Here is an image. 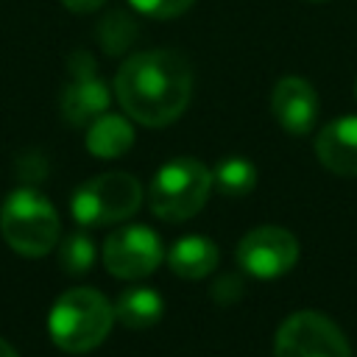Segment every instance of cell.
Wrapping results in <instances>:
<instances>
[{"label": "cell", "instance_id": "cell-1", "mask_svg": "<svg viewBox=\"0 0 357 357\" xmlns=\"http://www.w3.org/2000/svg\"><path fill=\"white\" fill-rule=\"evenodd\" d=\"M123 112L151 128L170 126L184 114L192 95V70L178 50H142L128 56L114 75Z\"/></svg>", "mask_w": 357, "mask_h": 357}, {"label": "cell", "instance_id": "cell-2", "mask_svg": "<svg viewBox=\"0 0 357 357\" xmlns=\"http://www.w3.org/2000/svg\"><path fill=\"white\" fill-rule=\"evenodd\" d=\"M114 307L92 287H73L56 298L47 315L50 340L70 354H84L100 346L112 329Z\"/></svg>", "mask_w": 357, "mask_h": 357}, {"label": "cell", "instance_id": "cell-3", "mask_svg": "<svg viewBox=\"0 0 357 357\" xmlns=\"http://www.w3.org/2000/svg\"><path fill=\"white\" fill-rule=\"evenodd\" d=\"M59 212L42 192L20 187L6 195L0 206V234L11 251L22 257H45L59 245Z\"/></svg>", "mask_w": 357, "mask_h": 357}, {"label": "cell", "instance_id": "cell-4", "mask_svg": "<svg viewBox=\"0 0 357 357\" xmlns=\"http://www.w3.org/2000/svg\"><path fill=\"white\" fill-rule=\"evenodd\" d=\"M212 192V170L198 159L178 156L162 165L148 190V206L167 223L198 215Z\"/></svg>", "mask_w": 357, "mask_h": 357}, {"label": "cell", "instance_id": "cell-5", "mask_svg": "<svg viewBox=\"0 0 357 357\" xmlns=\"http://www.w3.org/2000/svg\"><path fill=\"white\" fill-rule=\"evenodd\" d=\"M142 204V187L131 173H100L73 195V218L81 226H109L131 218Z\"/></svg>", "mask_w": 357, "mask_h": 357}, {"label": "cell", "instance_id": "cell-6", "mask_svg": "<svg viewBox=\"0 0 357 357\" xmlns=\"http://www.w3.org/2000/svg\"><path fill=\"white\" fill-rule=\"evenodd\" d=\"M273 357H351V351L335 321L324 312L301 310L279 326Z\"/></svg>", "mask_w": 357, "mask_h": 357}, {"label": "cell", "instance_id": "cell-7", "mask_svg": "<svg viewBox=\"0 0 357 357\" xmlns=\"http://www.w3.org/2000/svg\"><path fill=\"white\" fill-rule=\"evenodd\" d=\"M162 262V240L148 226H120L103 243V265L117 279H142Z\"/></svg>", "mask_w": 357, "mask_h": 357}, {"label": "cell", "instance_id": "cell-8", "mask_svg": "<svg viewBox=\"0 0 357 357\" xmlns=\"http://www.w3.org/2000/svg\"><path fill=\"white\" fill-rule=\"evenodd\" d=\"M298 259V240L282 226H257L237 243V262L257 279L284 276Z\"/></svg>", "mask_w": 357, "mask_h": 357}, {"label": "cell", "instance_id": "cell-9", "mask_svg": "<svg viewBox=\"0 0 357 357\" xmlns=\"http://www.w3.org/2000/svg\"><path fill=\"white\" fill-rule=\"evenodd\" d=\"M109 109V86L98 78L95 61L86 53H73L70 84L61 92V114L70 126H86Z\"/></svg>", "mask_w": 357, "mask_h": 357}, {"label": "cell", "instance_id": "cell-10", "mask_svg": "<svg viewBox=\"0 0 357 357\" xmlns=\"http://www.w3.org/2000/svg\"><path fill=\"white\" fill-rule=\"evenodd\" d=\"M271 112L287 134L304 137L315 126L318 95L310 81H304L298 75H284L276 81V86L271 92Z\"/></svg>", "mask_w": 357, "mask_h": 357}, {"label": "cell", "instance_id": "cell-11", "mask_svg": "<svg viewBox=\"0 0 357 357\" xmlns=\"http://www.w3.org/2000/svg\"><path fill=\"white\" fill-rule=\"evenodd\" d=\"M321 165L337 176H357V117H337L315 137Z\"/></svg>", "mask_w": 357, "mask_h": 357}, {"label": "cell", "instance_id": "cell-12", "mask_svg": "<svg viewBox=\"0 0 357 357\" xmlns=\"http://www.w3.org/2000/svg\"><path fill=\"white\" fill-rule=\"evenodd\" d=\"M167 265L176 276L181 279H204L215 271L218 265V245L209 240V237H201V234H190V237H181L176 240V245L170 248L167 254Z\"/></svg>", "mask_w": 357, "mask_h": 357}, {"label": "cell", "instance_id": "cell-13", "mask_svg": "<svg viewBox=\"0 0 357 357\" xmlns=\"http://www.w3.org/2000/svg\"><path fill=\"white\" fill-rule=\"evenodd\" d=\"M134 145V128L123 114H100L89 123L86 151L98 159H117Z\"/></svg>", "mask_w": 357, "mask_h": 357}, {"label": "cell", "instance_id": "cell-14", "mask_svg": "<svg viewBox=\"0 0 357 357\" xmlns=\"http://www.w3.org/2000/svg\"><path fill=\"white\" fill-rule=\"evenodd\" d=\"M165 301L153 287H128L114 301V318L128 329H148L162 318Z\"/></svg>", "mask_w": 357, "mask_h": 357}, {"label": "cell", "instance_id": "cell-15", "mask_svg": "<svg viewBox=\"0 0 357 357\" xmlns=\"http://www.w3.org/2000/svg\"><path fill=\"white\" fill-rule=\"evenodd\" d=\"M212 187L226 198H243L257 187V167L243 156H229L212 170Z\"/></svg>", "mask_w": 357, "mask_h": 357}, {"label": "cell", "instance_id": "cell-16", "mask_svg": "<svg viewBox=\"0 0 357 357\" xmlns=\"http://www.w3.org/2000/svg\"><path fill=\"white\" fill-rule=\"evenodd\" d=\"M95 262V243L81 234V231H73L67 234L61 243H59V265L64 268V273H86Z\"/></svg>", "mask_w": 357, "mask_h": 357}, {"label": "cell", "instance_id": "cell-17", "mask_svg": "<svg viewBox=\"0 0 357 357\" xmlns=\"http://www.w3.org/2000/svg\"><path fill=\"white\" fill-rule=\"evenodd\" d=\"M134 6V11L145 14V17H156V20H170L184 14L195 0H128Z\"/></svg>", "mask_w": 357, "mask_h": 357}, {"label": "cell", "instance_id": "cell-18", "mask_svg": "<svg viewBox=\"0 0 357 357\" xmlns=\"http://www.w3.org/2000/svg\"><path fill=\"white\" fill-rule=\"evenodd\" d=\"M240 293H243V284H240V279L237 276H223V279H218L215 282V287H212V296L218 298V301H223V304H229V301H234V298H240Z\"/></svg>", "mask_w": 357, "mask_h": 357}, {"label": "cell", "instance_id": "cell-19", "mask_svg": "<svg viewBox=\"0 0 357 357\" xmlns=\"http://www.w3.org/2000/svg\"><path fill=\"white\" fill-rule=\"evenodd\" d=\"M61 3H64V8H70V11H75V14H86V11L100 8L106 0H61Z\"/></svg>", "mask_w": 357, "mask_h": 357}, {"label": "cell", "instance_id": "cell-20", "mask_svg": "<svg viewBox=\"0 0 357 357\" xmlns=\"http://www.w3.org/2000/svg\"><path fill=\"white\" fill-rule=\"evenodd\" d=\"M0 357H20V354H17V349H14L8 340L0 337Z\"/></svg>", "mask_w": 357, "mask_h": 357}, {"label": "cell", "instance_id": "cell-21", "mask_svg": "<svg viewBox=\"0 0 357 357\" xmlns=\"http://www.w3.org/2000/svg\"><path fill=\"white\" fill-rule=\"evenodd\" d=\"M354 92H357V86H354Z\"/></svg>", "mask_w": 357, "mask_h": 357}]
</instances>
